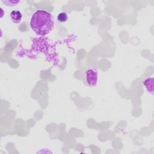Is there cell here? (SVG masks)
Listing matches in <instances>:
<instances>
[{
  "label": "cell",
  "instance_id": "5",
  "mask_svg": "<svg viewBox=\"0 0 154 154\" xmlns=\"http://www.w3.org/2000/svg\"><path fill=\"white\" fill-rule=\"evenodd\" d=\"M68 19V15L65 12H61L58 14L57 16V20L61 23L65 22Z\"/></svg>",
  "mask_w": 154,
  "mask_h": 154
},
{
  "label": "cell",
  "instance_id": "3",
  "mask_svg": "<svg viewBox=\"0 0 154 154\" xmlns=\"http://www.w3.org/2000/svg\"><path fill=\"white\" fill-rule=\"evenodd\" d=\"M10 18L13 23H19L22 20V14L19 10H13L10 13Z\"/></svg>",
  "mask_w": 154,
  "mask_h": 154
},
{
  "label": "cell",
  "instance_id": "4",
  "mask_svg": "<svg viewBox=\"0 0 154 154\" xmlns=\"http://www.w3.org/2000/svg\"><path fill=\"white\" fill-rule=\"evenodd\" d=\"M143 85L149 93H153V78H148L143 81Z\"/></svg>",
  "mask_w": 154,
  "mask_h": 154
},
{
  "label": "cell",
  "instance_id": "1",
  "mask_svg": "<svg viewBox=\"0 0 154 154\" xmlns=\"http://www.w3.org/2000/svg\"><path fill=\"white\" fill-rule=\"evenodd\" d=\"M30 25L32 29L37 34L45 35L52 30L54 26V17L48 11L39 10L32 16Z\"/></svg>",
  "mask_w": 154,
  "mask_h": 154
},
{
  "label": "cell",
  "instance_id": "2",
  "mask_svg": "<svg viewBox=\"0 0 154 154\" xmlns=\"http://www.w3.org/2000/svg\"><path fill=\"white\" fill-rule=\"evenodd\" d=\"M84 79L85 84L89 87H95L98 81V73L93 68L87 69L84 73Z\"/></svg>",
  "mask_w": 154,
  "mask_h": 154
},
{
  "label": "cell",
  "instance_id": "6",
  "mask_svg": "<svg viewBox=\"0 0 154 154\" xmlns=\"http://www.w3.org/2000/svg\"><path fill=\"white\" fill-rule=\"evenodd\" d=\"M2 2L7 6H14L20 2L19 1H2Z\"/></svg>",
  "mask_w": 154,
  "mask_h": 154
}]
</instances>
